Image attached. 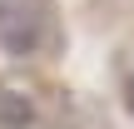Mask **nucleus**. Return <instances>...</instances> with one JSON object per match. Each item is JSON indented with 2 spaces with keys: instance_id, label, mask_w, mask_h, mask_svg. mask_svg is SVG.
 Returning <instances> with one entry per match:
<instances>
[{
  "instance_id": "obj_3",
  "label": "nucleus",
  "mask_w": 134,
  "mask_h": 129,
  "mask_svg": "<svg viewBox=\"0 0 134 129\" xmlns=\"http://www.w3.org/2000/svg\"><path fill=\"white\" fill-rule=\"evenodd\" d=\"M124 99H129V114H134V80L124 85Z\"/></svg>"
},
{
  "instance_id": "obj_2",
  "label": "nucleus",
  "mask_w": 134,
  "mask_h": 129,
  "mask_svg": "<svg viewBox=\"0 0 134 129\" xmlns=\"http://www.w3.org/2000/svg\"><path fill=\"white\" fill-rule=\"evenodd\" d=\"M30 45H35V35H30V25H15V30L5 35V50H15V55H25Z\"/></svg>"
},
{
  "instance_id": "obj_1",
  "label": "nucleus",
  "mask_w": 134,
  "mask_h": 129,
  "mask_svg": "<svg viewBox=\"0 0 134 129\" xmlns=\"http://www.w3.org/2000/svg\"><path fill=\"white\" fill-rule=\"evenodd\" d=\"M0 124L5 129H30L35 124V104L20 89H0Z\"/></svg>"
}]
</instances>
